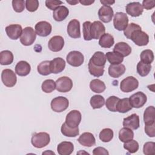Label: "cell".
Segmentation results:
<instances>
[{"mask_svg":"<svg viewBox=\"0 0 155 155\" xmlns=\"http://www.w3.org/2000/svg\"><path fill=\"white\" fill-rule=\"evenodd\" d=\"M50 142L49 134L46 132L35 133L31 139V142L33 147L37 148H42L47 146Z\"/></svg>","mask_w":155,"mask_h":155,"instance_id":"6da1fadb","label":"cell"},{"mask_svg":"<svg viewBox=\"0 0 155 155\" xmlns=\"http://www.w3.org/2000/svg\"><path fill=\"white\" fill-rule=\"evenodd\" d=\"M130 39L138 46H145L149 42V36L140 28L131 32Z\"/></svg>","mask_w":155,"mask_h":155,"instance_id":"7a4b0ae2","label":"cell"},{"mask_svg":"<svg viewBox=\"0 0 155 155\" xmlns=\"http://www.w3.org/2000/svg\"><path fill=\"white\" fill-rule=\"evenodd\" d=\"M36 38V34L34 29L31 27H27L22 31L20 37V42L25 46H29L34 43Z\"/></svg>","mask_w":155,"mask_h":155,"instance_id":"3957f363","label":"cell"},{"mask_svg":"<svg viewBox=\"0 0 155 155\" xmlns=\"http://www.w3.org/2000/svg\"><path fill=\"white\" fill-rule=\"evenodd\" d=\"M139 81L133 76H128L124 79L120 84V88L124 93H129L137 89Z\"/></svg>","mask_w":155,"mask_h":155,"instance_id":"277c9868","label":"cell"},{"mask_svg":"<svg viewBox=\"0 0 155 155\" xmlns=\"http://www.w3.org/2000/svg\"><path fill=\"white\" fill-rule=\"evenodd\" d=\"M113 25L118 31L124 30L128 25V18L126 13L117 12L114 16Z\"/></svg>","mask_w":155,"mask_h":155,"instance_id":"5b68a950","label":"cell"},{"mask_svg":"<svg viewBox=\"0 0 155 155\" xmlns=\"http://www.w3.org/2000/svg\"><path fill=\"white\" fill-rule=\"evenodd\" d=\"M51 108L54 112L61 113L65 111L69 105L68 100L63 96H58L51 101Z\"/></svg>","mask_w":155,"mask_h":155,"instance_id":"8992f818","label":"cell"},{"mask_svg":"<svg viewBox=\"0 0 155 155\" xmlns=\"http://www.w3.org/2000/svg\"><path fill=\"white\" fill-rule=\"evenodd\" d=\"M1 79L4 85L7 87H13L15 85L17 78L15 72L11 69H4L1 73Z\"/></svg>","mask_w":155,"mask_h":155,"instance_id":"52a82bcc","label":"cell"},{"mask_svg":"<svg viewBox=\"0 0 155 155\" xmlns=\"http://www.w3.org/2000/svg\"><path fill=\"white\" fill-rule=\"evenodd\" d=\"M82 119V115L78 110H71L66 116L65 124L71 128L78 127Z\"/></svg>","mask_w":155,"mask_h":155,"instance_id":"ba28073f","label":"cell"},{"mask_svg":"<svg viewBox=\"0 0 155 155\" xmlns=\"http://www.w3.org/2000/svg\"><path fill=\"white\" fill-rule=\"evenodd\" d=\"M129 102L132 108H139L143 107L147 100V96L142 91H138L132 94L129 98Z\"/></svg>","mask_w":155,"mask_h":155,"instance_id":"9c48e42d","label":"cell"},{"mask_svg":"<svg viewBox=\"0 0 155 155\" xmlns=\"http://www.w3.org/2000/svg\"><path fill=\"white\" fill-rule=\"evenodd\" d=\"M67 62L73 67H79L84 61V56L78 51H71L67 55Z\"/></svg>","mask_w":155,"mask_h":155,"instance_id":"30bf717a","label":"cell"},{"mask_svg":"<svg viewBox=\"0 0 155 155\" xmlns=\"http://www.w3.org/2000/svg\"><path fill=\"white\" fill-rule=\"evenodd\" d=\"M56 89L59 92L66 93L70 91L73 87V82L71 79L67 76L59 78L55 82Z\"/></svg>","mask_w":155,"mask_h":155,"instance_id":"8fae6325","label":"cell"},{"mask_svg":"<svg viewBox=\"0 0 155 155\" xmlns=\"http://www.w3.org/2000/svg\"><path fill=\"white\" fill-rule=\"evenodd\" d=\"M105 27L104 25L99 21H94L90 27V36L91 39H97L105 33Z\"/></svg>","mask_w":155,"mask_h":155,"instance_id":"7c38bea8","label":"cell"},{"mask_svg":"<svg viewBox=\"0 0 155 155\" xmlns=\"http://www.w3.org/2000/svg\"><path fill=\"white\" fill-rule=\"evenodd\" d=\"M36 34L41 37L48 36L52 30L51 25L47 21H39L35 25Z\"/></svg>","mask_w":155,"mask_h":155,"instance_id":"4fadbf2b","label":"cell"},{"mask_svg":"<svg viewBox=\"0 0 155 155\" xmlns=\"http://www.w3.org/2000/svg\"><path fill=\"white\" fill-rule=\"evenodd\" d=\"M98 16L99 19L105 23L110 22L114 15L113 8L109 5H103L98 10Z\"/></svg>","mask_w":155,"mask_h":155,"instance_id":"5bb4252c","label":"cell"},{"mask_svg":"<svg viewBox=\"0 0 155 155\" xmlns=\"http://www.w3.org/2000/svg\"><path fill=\"white\" fill-rule=\"evenodd\" d=\"M126 12L132 17H137L141 15L143 12L142 4L139 2L128 3L125 7Z\"/></svg>","mask_w":155,"mask_h":155,"instance_id":"9a60e30c","label":"cell"},{"mask_svg":"<svg viewBox=\"0 0 155 155\" xmlns=\"http://www.w3.org/2000/svg\"><path fill=\"white\" fill-rule=\"evenodd\" d=\"M68 35L72 38H79L81 37L80 22L74 19L71 20L67 25Z\"/></svg>","mask_w":155,"mask_h":155,"instance_id":"2e32d148","label":"cell"},{"mask_svg":"<svg viewBox=\"0 0 155 155\" xmlns=\"http://www.w3.org/2000/svg\"><path fill=\"white\" fill-rule=\"evenodd\" d=\"M22 28L19 24H10L5 27V32L8 37L13 40H16L21 37Z\"/></svg>","mask_w":155,"mask_h":155,"instance_id":"e0dca14e","label":"cell"},{"mask_svg":"<svg viewBox=\"0 0 155 155\" xmlns=\"http://www.w3.org/2000/svg\"><path fill=\"white\" fill-rule=\"evenodd\" d=\"M64 45V39L61 36H54L48 41V48L53 51L58 52L63 48Z\"/></svg>","mask_w":155,"mask_h":155,"instance_id":"ac0fdd59","label":"cell"},{"mask_svg":"<svg viewBox=\"0 0 155 155\" xmlns=\"http://www.w3.org/2000/svg\"><path fill=\"white\" fill-rule=\"evenodd\" d=\"M65 67V61L61 58H56L50 62V68L51 73L58 74L62 72Z\"/></svg>","mask_w":155,"mask_h":155,"instance_id":"d6986e66","label":"cell"},{"mask_svg":"<svg viewBox=\"0 0 155 155\" xmlns=\"http://www.w3.org/2000/svg\"><path fill=\"white\" fill-rule=\"evenodd\" d=\"M123 126L131 130H137L140 126L139 117L134 113L124 119Z\"/></svg>","mask_w":155,"mask_h":155,"instance_id":"ffe728a7","label":"cell"},{"mask_svg":"<svg viewBox=\"0 0 155 155\" xmlns=\"http://www.w3.org/2000/svg\"><path fill=\"white\" fill-rule=\"evenodd\" d=\"M78 141L81 145L87 147H91L96 144L94 136L92 133L89 132H85L82 133L78 138Z\"/></svg>","mask_w":155,"mask_h":155,"instance_id":"44dd1931","label":"cell"},{"mask_svg":"<svg viewBox=\"0 0 155 155\" xmlns=\"http://www.w3.org/2000/svg\"><path fill=\"white\" fill-rule=\"evenodd\" d=\"M31 71V67L29 63L25 61H21L15 66V72L19 76H25Z\"/></svg>","mask_w":155,"mask_h":155,"instance_id":"7402d4cb","label":"cell"},{"mask_svg":"<svg viewBox=\"0 0 155 155\" xmlns=\"http://www.w3.org/2000/svg\"><path fill=\"white\" fill-rule=\"evenodd\" d=\"M125 71V67L122 64H111L108 67V74L113 78H118L124 74Z\"/></svg>","mask_w":155,"mask_h":155,"instance_id":"603a6c76","label":"cell"},{"mask_svg":"<svg viewBox=\"0 0 155 155\" xmlns=\"http://www.w3.org/2000/svg\"><path fill=\"white\" fill-rule=\"evenodd\" d=\"M74 150V145L72 142L63 141L58 144L57 151L60 155H70Z\"/></svg>","mask_w":155,"mask_h":155,"instance_id":"cb8c5ba5","label":"cell"},{"mask_svg":"<svg viewBox=\"0 0 155 155\" xmlns=\"http://www.w3.org/2000/svg\"><path fill=\"white\" fill-rule=\"evenodd\" d=\"M113 51L117 53L122 57H125L130 54L131 48L126 42H119L114 45Z\"/></svg>","mask_w":155,"mask_h":155,"instance_id":"d4e9b609","label":"cell"},{"mask_svg":"<svg viewBox=\"0 0 155 155\" xmlns=\"http://www.w3.org/2000/svg\"><path fill=\"white\" fill-rule=\"evenodd\" d=\"M69 10L64 5H61L53 10V17L56 21L61 22L64 21L68 15Z\"/></svg>","mask_w":155,"mask_h":155,"instance_id":"484cf974","label":"cell"},{"mask_svg":"<svg viewBox=\"0 0 155 155\" xmlns=\"http://www.w3.org/2000/svg\"><path fill=\"white\" fill-rule=\"evenodd\" d=\"M105 54L102 51H96L92 56L90 61L97 67H104L106 63Z\"/></svg>","mask_w":155,"mask_h":155,"instance_id":"4316f807","label":"cell"},{"mask_svg":"<svg viewBox=\"0 0 155 155\" xmlns=\"http://www.w3.org/2000/svg\"><path fill=\"white\" fill-rule=\"evenodd\" d=\"M114 43L113 36L109 33H104L99 40V44L102 48H110Z\"/></svg>","mask_w":155,"mask_h":155,"instance_id":"83f0119b","label":"cell"},{"mask_svg":"<svg viewBox=\"0 0 155 155\" xmlns=\"http://www.w3.org/2000/svg\"><path fill=\"white\" fill-rule=\"evenodd\" d=\"M155 108L154 106L148 107L143 113V121L145 124H152L155 122Z\"/></svg>","mask_w":155,"mask_h":155,"instance_id":"f1b7e54d","label":"cell"},{"mask_svg":"<svg viewBox=\"0 0 155 155\" xmlns=\"http://www.w3.org/2000/svg\"><path fill=\"white\" fill-rule=\"evenodd\" d=\"M90 88L92 91L96 93H101L105 90L106 86L103 81L98 79H95L91 81Z\"/></svg>","mask_w":155,"mask_h":155,"instance_id":"f546056e","label":"cell"},{"mask_svg":"<svg viewBox=\"0 0 155 155\" xmlns=\"http://www.w3.org/2000/svg\"><path fill=\"white\" fill-rule=\"evenodd\" d=\"M116 108V111L121 113H125L131 110L132 109V107L130 104L129 99L127 97L121 99H120L117 103Z\"/></svg>","mask_w":155,"mask_h":155,"instance_id":"4dcf8cb0","label":"cell"},{"mask_svg":"<svg viewBox=\"0 0 155 155\" xmlns=\"http://www.w3.org/2000/svg\"><path fill=\"white\" fill-rule=\"evenodd\" d=\"M133 137L134 133L130 128L124 127L121 128L119 132V139L124 143L133 139Z\"/></svg>","mask_w":155,"mask_h":155,"instance_id":"1f68e13d","label":"cell"},{"mask_svg":"<svg viewBox=\"0 0 155 155\" xmlns=\"http://www.w3.org/2000/svg\"><path fill=\"white\" fill-rule=\"evenodd\" d=\"M61 131L62 134L67 137H76L79 134V128L76 127V128H71L69 127L65 122L64 123L61 128Z\"/></svg>","mask_w":155,"mask_h":155,"instance_id":"d6a6232c","label":"cell"},{"mask_svg":"<svg viewBox=\"0 0 155 155\" xmlns=\"http://www.w3.org/2000/svg\"><path fill=\"white\" fill-rule=\"evenodd\" d=\"M14 56L12 51L9 50H4L0 53V64L2 65L11 64L13 61Z\"/></svg>","mask_w":155,"mask_h":155,"instance_id":"836d02e7","label":"cell"},{"mask_svg":"<svg viewBox=\"0 0 155 155\" xmlns=\"http://www.w3.org/2000/svg\"><path fill=\"white\" fill-rule=\"evenodd\" d=\"M105 56L108 61L113 65L121 64L124 61V57L114 51L107 52L105 54Z\"/></svg>","mask_w":155,"mask_h":155,"instance_id":"e575fe53","label":"cell"},{"mask_svg":"<svg viewBox=\"0 0 155 155\" xmlns=\"http://www.w3.org/2000/svg\"><path fill=\"white\" fill-rule=\"evenodd\" d=\"M137 72L142 77L147 76L151 69V65L150 64L144 63L142 61H139L137 64Z\"/></svg>","mask_w":155,"mask_h":155,"instance_id":"d590c367","label":"cell"},{"mask_svg":"<svg viewBox=\"0 0 155 155\" xmlns=\"http://www.w3.org/2000/svg\"><path fill=\"white\" fill-rule=\"evenodd\" d=\"M104 97L101 95L93 96L90 101V105L93 109L100 108L102 107L105 104Z\"/></svg>","mask_w":155,"mask_h":155,"instance_id":"8d00e7d4","label":"cell"},{"mask_svg":"<svg viewBox=\"0 0 155 155\" xmlns=\"http://www.w3.org/2000/svg\"><path fill=\"white\" fill-rule=\"evenodd\" d=\"M88 67L89 73L93 76L100 77L104 74V67H97L89 61Z\"/></svg>","mask_w":155,"mask_h":155,"instance_id":"74e56055","label":"cell"},{"mask_svg":"<svg viewBox=\"0 0 155 155\" xmlns=\"http://www.w3.org/2000/svg\"><path fill=\"white\" fill-rule=\"evenodd\" d=\"M114 133L113 131L108 128H104L99 133V139L104 142H108L113 138Z\"/></svg>","mask_w":155,"mask_h":155,"instance_id":"f35d334b","label":"cell"},{"mask_svg":"<svg viewBox=\"0 0 155 155\" xmlns=\"http://www.w3.org/2000/svg\"><path fill=\"white\" fill-rule=\"evenodd\" d=\"M140 61L151 64V63L154 61V54L153 51L150 49L143 50L140 54Z\"/></svg>","mask_w":155,"mask_h":155,"instance_id":"ab89813d","label":"cell"},{"mask_svg":"<svg viewBox=\"0 0 155 155\" xmlns=\"http://www.w3.org/2000/svg\"><path fill=\"white\" fill-rule=\"evenodd\" d=\"M50 61H44L41 62L37 67L38 72L43 76H47L51 73L50 68Z\"/></svg>","mask_w":155,"mask_h":155,"instance_id":"60d3db41","label":"cell"},{"mask_svg":"<svg viewBox=\"0 0 155 155\" xmlns=\"http://www.w3.org/2000/svg\"><path fill=\"white\" fill-rule=\"evenodd\" d=\"M41 88L46 93H51L56 89V83L53 79H46L42 82Z\"/></svg>","mask_w":155,"mask_h":155,"instance_id":"b9f144b4","label":"cell"},{"mask_svg":"<svg viewBox=\"0 0 155 155\" xmlns=\"http://www.w3.org/2000/svg\"><path fill=\"white\" fill-rule=\"evenodd\" d=\"M120 99L115 96H111L107 99L105 101V105L107 108L112 112L116 111V105Z\"/></svg>","mask_w":155,"mask_h":155,"instance_id":"7bdbcfd3","label":"cell"},{"mask_svg":"<svg viewBox=\"0 0 155 155\" xmlns=\"http://www.w3.org/2000/svg\"><path fill=\"white\" fill-rule=\"evenodd\" d=\"M124 148L130 153H134L139 150V143L135 140L131 139L129 141L124 142Z\"/></svg>","mask_w":155,"mask_h":155,"instance_id":"ee69618b","label":"cell"},{"mask_svg":"<svg viewBox=\"0 0 155 155\" xmlns=\"http://www.w3.org/2000/svg\"><path fill=\"white\" fill-rule=\"evenodd\" d=\"M143 152L145 155L154 154L155 153V143L153 142H146L143 147Z\"/></svg>","mask_w":155,"mask_h":155,"instance_id":"f6af8a7d","label":"cell"},{"mask_svg":"<svg viewBox=\"0 0 155 155\" xmlns=\"http://www.w3.org/2000/svg\"><path fill=\"white\" fill-rule=\"evenodd\" d=\"M91 22L90 21H85L83 23V35L84 39L85 41L91 40L90 36V27Z\"/></svg>","mask_w":155,"mask_h":155,"instance_id":"bcb514c9","label":"cell"},{"mask_svg":"<svg viewBox=\"0 0 155 155\" xmlns=\"http://www.w3.org/2000/svg\"><path fill=\"white\" fill-rule=\"evenodd\" d=\"M25 1L24 0H13L12 6L14 10L17 13H21L23 12L25 8Z\"/></svg>","mask_w":155,"mask_h":155,"instance_id":"7dc6e473","label":"cell"},{"mask_svg":"<svg viewBox=\"0 0 155 155\" xmlns=\"http://www.w3.org/2000/svg\"><path fill=\"white\" fill-rule=\"evenodd\" d=\"M25 7L28 12H34L39 7V1L38 0H27Z\"/></svg>","mask_w":155,"mask_h":155,"instance_id":"c3c4849f","label":"cell"},{"mask_svg":"<svg viewBox=\"0 0 155 155\" xmlns=\"http://www.w3.org/2000/svg\"><path fill=\"white\" fill-rule=\"evenodd\" d=\"M140 28H141V27L138 24H136L133 23V22L130 23V24H128L127 25L126 28L124 30V34L128 39H130V36L131 32L133 31L134 30Z\"/></svg>","mask_w":155,"mask_h":155,"instance_id":"681fc988","label":"cell"},{"mask_svg":"<svg viewBox=\"0 0 155 155\" xmlns=\"http://www.w3.org/2000/svg\"><path fill=\"white\" fill-rule=\"evenodd\" d=\"M62 4V2L61 1H56V0H46L45 1V6L51 10H54L57 7H59L61 4Z\"/></svg>","mask_w":155,"mask_h":155,"instance_id":"f907efd6","label":"cell"},{"mask_svg":"<svg viewBox=\"0 0 155 155\" xmlns=\"http://www.w3.org/2000/svg\"><path fill=\"white\" fill-rule=\"evenodd\" d=\"M145 132L149 137H154L155 136V122L152 124H145Z\"/></svg>","mask_w":155,"mask_h":155,"instance_id":"816d5d0a","label":"cell"},{"mask_svg":"<svg viewBox=\"0 0 155 155\" xmlns=\"http://www.w3.org/2000/svg\"><path fill=\"white\" fill-rule=\"evenodd\" d=\"M142 7L146 10H151L155 6V1L154 0H144L142 2Z\"/></svg>","mask_w":155,"mask_h":155,"instance_id":"f5cc1de1","label":"cell"},{"mask_svg":"<svg viewBox=\"0 0 155 155\" xmlns=\"http://www.w3.org/2000/svg\"><path fill=\"white\" fill-rule=\"evenodd\" d=\"M93 154L94 155H98V154H105V155H108L109 153L108 151L104 147H98L95 148L93 151Z\"/></svg>","mask_w":155,"mask_h":155,"instance_id":"db71d44e","label":"cell"},{"mask_svg":"<svg viewBox=\"0 0 155 155\" xmlns=\"http://www.w3.org/2000/svg\"><path fill=\"white\" fill-rule=\"evenodd\" d=\"M100 2L104 5H109V6L110 5H112L115 3V1H111V0H101Z\"/></svg>","mask_w":155,"mask_h":155,"instance_id":"11a10c76","label":"cell"},{"mask_svg":"<svg viewBox=\"0 0 155 155\" xmlns=\"http://www.w3.org/2000/svg\"><path fill=\"white\" fill-rule=\"evenodd\" d=\"M81 4L84 5H90L94 2V1H90V0H80L79 1Z\"/></svg>","mask_w":155,"mask_h":155,"instance_id":"9f6ffc18","label":"cell"},{"mask_svg":"<svg viewBox=\"0 0 155 155\" xmlns=\"http://www.w3.org/2000/svg\"><path fill=\"white\" fill-rule=\"evenodd\" d=\"M67 3L70 4V5H76V4L79 3V1H72V0H67Z\"/></svg>","mask_w":155,"mask_h":155,"instance_id":"6f0895ef","label":"cell"}]
</instances>
